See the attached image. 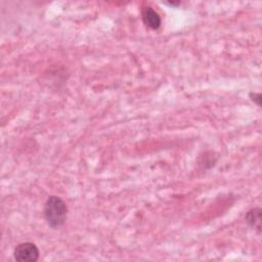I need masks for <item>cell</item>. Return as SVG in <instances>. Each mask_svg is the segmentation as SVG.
Returning <instances> with one entry per match:
<instances>
[{
    "instance_id": "obj_2",
    "label": "cell",
    "mask_w": 262,
    "mask_h": 262,
    "mask_svg": "<svg viewBox=\"0 0 262 262\" xmlns=\"http://www.w3.org/2000/svg\"><path fill=\"white\" fill-rule=\"evenodd\" d=\"M13 256L19 262H35L39 259V250L33 243H21L15 247Z\"/></svg>"
},
{
    "instance_id": "obj_5",
    "label": "cell",
    "mask_w": 262,
    "mask_h": 262,
    "mask_svg": "<svg viewBox=\"0 0 262 262\" xmlns=\"http://www.w3.org/2000/svg\"><path fill=\"white\" fill-rule=\"evenodd\" d=\"M250 98L252 99V101H254L258 106H261V100H262V96L260 93L257 92H251L250 93Z\"/></svg>"
},
{
    "instance_id": "obj_4",
    "label": "cell",
    "mask_w": 262,
    "mask_h": 262,
    "mask_svg": "<svg viewBox=\"0 0 262 262\" xmlns=\"http://www.w3.org/2000/svg\"><path fill=\"white\" fill-rule=\"evenodd\" d=\"M261 214H262V211L260 208H254L250 210L245 217L247 223L250 226L257 229L258 232H261Z\"/></svg>"
},
{
    "instance_id": "obj_1",
    "label": "cell",
    "mask_w": 262,
    "mask_h": 262,
    "mask_svg": "<svg viewBox=\"0 0 262 262\" xmlns=\"http://www.w3.org/2000/svg\"><path fill=\"white\" fill-rule=\"evenodd\" d=\"M43 214L47 224L51 228H57L63 225L67 220L68 207L60 198L51 195L47 199L44 205Z\"/></svg>"
},
{
    "instance_id": "obj_3",
    "label": "cell",
    "mask_w": 262,
    "mask_h": 262,
    "mask_svg": "<svg viewBox=\"0 0 262 262\" xmlns=\"http://www.w3.org/2000/svg\"><path fill=\"white\" fill-rule=\"evenodd\" d=\"M141 17H142V21L144 23V25L151 30H158L161 26L160 14L149 6L142 8Z\"/></svg>"
}]
</instances>
